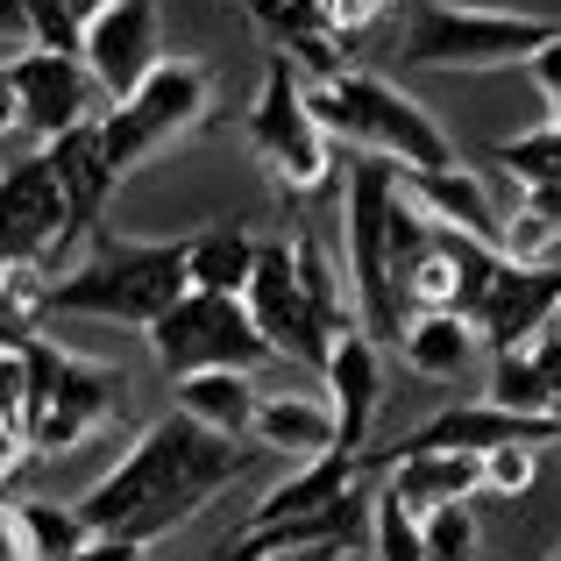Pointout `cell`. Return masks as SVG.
<instances>
[{"mask_svg": "<svg viewBox=\"0 0 561 561\" xmlns=\"http://www.w3.org/2000/svg\"><path fill=\"white\" fill-rule=\"evenodd\" d=\"M491 157L512 171V185H561V136L548 122L526 128V136H505Z\"/></svg>", "mask_w": 561, "mask_h": 561, "instance_id": "cell-29", "label": "cell"}, {"mask_svg": "<svg viewBox=\"0 0 561 561\" xmlns=\"http://www.w3.org/2000/svg\"><path fill=\"white\" fill-rule=\"evenodd\" d=\"M28 363V426H22V448L43 455V462H65L79 455L93 434H107V420L122 412L128 398V377L114 363H93V356H71L57 348L50 334L22 348Z\"/></svg>", "mask_w": 561, "mask_h": 561, "instance_id": "cell-4", "label": "cell"}, {"mask_svg": "<svg viewBox=\"0 0 561 561\" xmlns=\"http://www.w3.org/2000/svg\"><path fill=\"white\" fill-rule=\"evenodd\" d=\"M370 554H377V561H426L420 512L398 505L391 491H377V497H370Z\"/></svg>", "mask_w": 561, "mask_h": 561, "instance_id": "cell-30", "label": "cell"}, {"mask_svg": "<svg viewBox=\"0 0 561 561\" xmlns=\"http://www.w3.org/2000/svg\"><path fill=\"white\" fill-rule=\"evenodd\" d=\"M57 171V192H65V214H71V249L100 234V214H107V192H114V171H107V150H100V122H79L65 128L57 142H43Z\"/></svg>", "mask_w": 561, "mask_h": 561, "instance_id": "cell-18", "label": "cell"}, {"mask_svg": "<svg viewBox=\"0 0 561 561\" xmlns=\"http://www.w3.org/2000/svg\"><path fill=\"white\" fill-rule=\"evenodd\" d=\"M14 519H22V540H28V554H36V561H71L85 540H93L79 497H22Z\"/></svg>", "mask_w": 561, "mask_h": 561, "instance_id": "cell-26", "label": "cell"}, {"mask_svg": "<svg viewBox=\"0 0 561 561\" xmlns=\"http://www.w3.org/2000/svg\"><path fill=\"white\" fill-rule=\"evenodd\" d=\"M249 271H256V234H249V228L214 220V228L185 234V277H192V291H234V299H242Z\"/></svg>", "mask_w": 561, "mask_h": 561, "instance_id": "cell-24", "label": "cell"}, {"mask_svg": "<svg viewBox=\"0 0 561 561\" xmlns=\"http://www.w3.org/2000/svg\"><path fill=\"white\" fill-rule=\"evenodd\" d=\"M22 14H28L36 50H71L79 57V14H71L65 0H22Z\"/></svg>", "mask_w": 561, "mask_h": 561, "instance_id": "cell-35", "label": "cell"}, {"mask_svg": "<svg viewBox=\"0 0 561 561\" xmlns=\"http://www.w3.org/2000/svg\"><path fill=\"white\" fill-rule=\"evenodd\" d=\"M256 377L249 370H192L179 377V412L199 420L206 434H228V440H249V420H256Z\"/></svg>", "mask_w": 561, "mask_h": 561, "instance_id": "cell-23", "label": "cell"}, {"mask_svg": "<svg viewBox=\"0 0 561 561\" xmlns=\"http://www.w3.org/2000/svg\"><path fill=\"white\" fill-rule=\"evenodd\" d=\"M142 334H150V356L164 377H192V370H249L256 377L263 363H277L234 291H185Z\"/></svg>", "mask_w": 561, "mask_h": 561, "instance_id": "cell-9", "label": "cell"}, {"mask_svg": "<svg viewBox=\"0 0 561 561\" xmlns=\"http://www.w3.org/2000/svg\"><path fill=\"white\" fill-rule=\"evenodd\" d=\"M548 561H561V540H554V554H548Z\"/></svg>", "mask_w": 561, "mask_h": 561, "instance_id": "cell-47", "label": "cell"}, {"mask_svg": "<svg viewBox=\"0 0 561 561\" xmlns=\"http://www.w3.org/2000/svg\"><path fill=\"white\" fill-rule=\"evenodd\" d=\"M65 8H71V14H79V22H85V14H100V8H107V0H65Z\"/></svg>", "mask_w": 561, "mask_h": 561, "instance_id": "cell-45", "label": "cell"}, {"mask_svg": "<svg viewBox=\"0 0 561 561\" xmlns=\"http://www.w3.org/2000/svg\"><path fill=\"white\" fill-rule=\"evenodd\" d=\"M548 128H554V136H561V100H548Z\"/></svg>", "mask_w": 561, "mask_h": 561, "instance_id": "cell-46", "label": "cell"}, {"mask_svg": "<svg viewBox=\"0 0 561 561\" xmlns=\"http://www.w3.org/2000/svg\"><path fill=\"white\" fill-rule=\"evenodd\" d=\"M22 128V107H14V85H8V71H0V136H14Z\"/></svg>", "mask_w": 561, "mask_h": 561, "instance_id": "cell-43", "label": "cell"}, {"mask_svg": "<svg viewBox=\"0 0 561 561\" xmlns=\"http://www.w3.org/2000/svg\"><path fill=\"white\" fill-rule=\"evenodd\" d=\"M71 263V214L57 171L43 150L0 164V277L8 271H43L57 277Z\"/></svg>", "mask_w": 561, "mask_h": 561, "instance_id": "cell-10", "label": "cell"}, {"mask_svg": "<svg viewBox=\"0 0 561 561\" xmlns=\"http://www.w3.org/2000/svg\"><path fill=\"white\" fill-rule=\"evenodd\" d=\"M0 71H8V85H14V107H22L28 136L57 142L65 128L93 122V93H100V85L85 79V65L71 50H36V43H28V50L8 57Z\"/></svg>", "mask_w": 561, "mask_h": 561, "instance_id": "cell-14", "label": "cell"}, {"mask_svg": "<svg viewBox=\"0 0 561 561\" xmlns=\"http://www.w3.org/2000/svg\"><path fill=\"white\" fill-rule=\"evenodd\" d=\"M483 398L505 412H534V420H554L548 405V377H540V356L534 348H512V356H491V383H483Z\"/></svg>", "mask_w": 561, "mask_h": 561, "instance_id": "cell-27", "label": "cell"}, {"mask_svg": "<svg viewBox=\"0 0 561 561\" xmlns=\"http://www.w3.org/2000/svg\"><path fill=\"white\" fill-rule=\"evenodd\" d=\"M554 242H561V228H554V220L526 214V206L512 199L505 228H497V256H505V263H548V256H554Z\"/></svg>", "mask_w": 561, "mask_h": 561, "instance_id": "cell-33", "label": "cell"}, {"mask_svg": "<svg viewBox=\"0 0 561 561\" xmlns=\"http://www.w3.org/2000/svg\"><path fill=\"white\" fill-rule=\"evenodd\" d=\"M43 291H50L43 271H8L0 277V348H28L43 334V320H50Z\"/></svg>", "mask_w": 561, "mask_h": 561, "instance_id": "cell-28", "label": "cell"}, {"mask_svg": "<svg viewBox=\"0 0 561 561\" xmlns=\"http://www.w3.org/2000/svg\"><path fill=\"white\" fill-rule=\"evenodd\" d=\"M363 469H370V455H363V448H328V455H306V462H291L285 477H277L271 491L256 497L249 526H263V519H306V512L342 505V497L356 491V477H363Z\"/></svg>", "mask_w": 561, "mask_h": 561, "instance_id": "cell-19", "label": "cell"}, {"mask_svg": "<svg viewBox=\"0 0 561 561\" xmlns=\"http://www.w3.org/2000/svg\"><path fill=\"white\" fill-rule=\"evenodd\" d=\"M420 540H426V561H477V548H483L477 505H434V512H420Z\"/></svg>", "mask_w": 561, "mask_h": 561, "instance_id": "cell-31", "label": "cell"}, {"mask_svg": "<svg viewBox=\"0 0 561 561\" xmlns=\"http://www.w3.org/2000/svg\"><path fill=\"white\" fill-rule=\"evenodd\" d=\"M14 455H22V440H14V434H8V426H0V469H8V462H14Z\"/></svg>", "mask_w": 561, "mask_h": 561, "instance_id": "cell-44", "label": "cell"}, {"mask_svg": "<svg viewBox=\"0 0 561 561\" xmlns=\"http://www.w3.org/2000/svg\"><path fill=\"white\" fill-rule=\"evenodd\" d=\"M554 313H561V256H548V263H497L483 306L469 313V328H477L483 356H512V348H534L540 334L554 328Z\"/></svg>", "mask_w": 561, "mask_h": 561, "instance_id": "cell-12", "label": "cell"}, {"mask_svg": "<svg viewBox=\"0 0 561 561\" xmlns=\"http://www.w3.org/2000/svg\"><path fill=\"white\" fill-rule=\"evenodd\" d=\"M164 14L157 0H107L79 22V65L107 100H128L157 65H164Z\"/></svg>", "mask_w": 561, "mask_h": 561, "instance_id": "cell-11", "label": "cell"}, {"mask_svg": "<svg viewBox=\"0 0 561 561\" xmlns=\"http://www.w3.org/2000/svg\"><path fill=\"white\" fill-rule=\"evenodd\" d=\"M398 192L426 214V228H455V234H477V242L497 249V228H505V206L491 199V185L477 171H398Z\"/></svg>", "mask_w": 561, "mask_h": 561, "instance_id": "cell-17", "label": "cell"}, {"mask_svg": "<svg viewBox=\"0 0 561 561\" xmlns=\"http://www.w3.org/2000/svg\"><path fill=\"white\" fill-rule=\"evenodd\" d=\"M150 554V540H128V534H93L71 561H142Z\"/></svg>", "mask_w": 561, "mask_h": 561, "instance_id": "cell-39", "label": "cell"}, {"mask_svg": "<svg viewBox=\"0 0 561 561\" xmlns=\"http://www.w3.org/2000/svg\"><path fill=\"white\" fill-rule=\"evenodd\" d=\"M249 448H256V455H285V462L328 455L334 448L328 398H313V391H263L256 398V420H249Z\"/></svg>", "mask_w": 561, "mask_h": 561, "instance_id": "cell-21", "label": "cell"}, {"mask_svg": "<svg viewBox=\"0 0 561 561\" xmlns=\"http://www.w3.org/2000/svg\"><path fill=\"white\" fill-rule=\"evenodd\" d=\"M383 491L412 512L469 505V497H483V462L477 455H455V448H412V455L383 462Z\"/></svg>", "mask_w": 561, "mask_h": 561, "instance_id": "cell-20", "label": "cell"}, {"mask_svg": "<svg viewBox=\"0 0 561 561\" xmlns=\"http://www.w3.org/2000/svg\"><path fill=\"white\" fill-rule=\"evenodd\" d=\"M477 462H483V491H491V497H526L534 477H540V448H526V440L491 448V455H477Z\"/></svg>", "mask_w": 561, "mask_h": 561, "instance_id": "cell-34", "label": "cell"}, {"mask_svg": "<svg viewBox=\"0 0 561 561\" xmlns=\"http://www.w3.org/2000/svg\"><path fill=\"white\" fill-rule=\"evenodd\" d=\"M0 426H8L14 440H22V426H28V363H22V348H0Z\"/></svg>", "mask_w": 561, "mask_h": 561, "instance_id": "cell-36", "label": "cell"}, {"mask_svg": "<svg viewBox=\"0 0 561 561\" xmlns=\"http://www.w3.org/2000/svg\"><path fill=\"white\" fill-rule=\"evenodd\" d=\"M249 462H256L249 440L206 434L185 412H164V420H150L114 455V469H100L93 491H79V512H85L93 534L157 540V534H171V526H185L214 491H228Z\"/></svg>", "mask_w": 561, "mask_h": 561, "instance_id": "cell-1", "label": "cell"}, {"mask_svg": "<svg viewBox=\"0 0 561 561\" xmlns=\"http://www.w3.org/2000/svg\"><path fill=\"white\" fill-rule=\"evenodd\" d=\"M519 206H526V214H540V220H554V228H561V185H519Z\"/></svg>", "mask_w": 561, "mask_h": 561, "instance_id": "cell-40", "label": "cell"}, {"mask_svg": "<svg viewBox=\"0 0 561 561\" xmlns=\"http://www.w3.org/2000/svg\"><path fill=\"white\" fill-rule=\"evenodd\" d=\"M561 22L548 14H519V8H477V0H420L405 14V57L412 71H497V65H526Z\"/></svg>", "mask_w": 561, "mask_h": 561, "instance_id": "cell-6", "label": "cell"}, {"mask_svg": "<svg viewBox=\"0 0 561 561\" xmlns=\"http://www.w3.org/2000/svg\"><path fill=\"white\" fill-rule=\"evenodd\" d=\"M291 271H299V291H306V313L320 320V334H342L348 320V277H342V263L328 256V242L320 234H291Z\"/></svg>", "mask_w": 561, "mask_h": 561, "instance_id": "cell-25", "label": "cell"}, {"mask_svg": "<svg viewBox=\"0 0 561 561\" xmlns=\"http://www.w3.org/2000/svg\"><path fill=\"white\" fill-rule=\"evenodd\" d=\"M249 22L263 28V36L277 43V50H299L306 36H328V22H320V0H242Z\"/></svg>", "mask_w": 561, "mask_h": 561, "instance_id": "cell-32", "label": "cell"}, {"mask_svg": "<svg viewBox=\"0 0 561 561\" xmlns=\"http://www.w3.org/2000/svg\"><path fill=\"white\" fill-rule=\"evenodd\" d=\"M242 306H249V320H256V334L271 342L277 363L320 370L328 334H320V320L306 313L299 271H291V242H256V271H249V285H242Z\"/></svg>", "mask_w": 561, "mask_h": 561, "instance_id": "cell-13", "label": "cell"}, {"mask_svg": "<svg viewBox=\"0 0 561 561\" xmlns=\"http://www.w3.org/2000/svg\"><path fill=\"white\" fill-rule=\"evenodd\" d=\"M249 150H256V164L271 171L277 192H291V199H313V192L334 185V142L320 136V122L306 114V71L291 65L285 50H271V65H263V85L256 100H249Z\"/></svg>", "mask_w": 561, "mask_h": 561, "instance_id": "cell-8", "label": "cell"}, {"mask_svg": "<svg viewBox=\"0 0 561 561\" xmlns=\"http://www.w3.org/2000/svg\"><path fill=\"white\" fill-rule=\"evenodd\" d=\"M483 356L477 328H469L462 313H405V328H398V363H405L412 377L426 383H455L469 377Z\"/></svg>", "mask_w": 561, "mask_h": 561, "instance_id": "cell-22", "label": "cell"}, {"mask_svg": "<svg viewBox=\"0 0 561 561\" xmlns=\"http://www.w3.org/2000/svg\"><path fill=\"white\" fill-rule=\"evenodd\" d=\"M554 328H561V313H554Z\"/></svg>", "mask_w": 561, "mask_h": 561, "instance_id": "cell-48", "label": "cell"}, {"mask_svg": "<svg viewBox=\"0 0 561 561\" xmlns=\"http://www.w3.org/2000/svg\"><path fill=\"white\" fill-rule=\"evenodd\" d=\"M306 114L320 122L328 142H348L356 157H383L398 171H455V142L405 85L377 79V71H334V79H306Z\"/></svg>", "mask_w": 561, "mask_h": 561, "instance_id": "cell-3", "label": "cell"}, {"mask_svg": "<svg viewBox=\"0 0 561 561\" xmlns=\"http://www.w3.org/2000/svg\"><path fill=\"white\" fill-rule=\"evenodd\" d=\"M320 383H328V412H334V448H363L383 412V342L348 320L320 356Z\"/></svg>", "mask_w": 561, "mask_h": 561, "instance_id": "cell-15", "label": "cell"}, {"mask_svg": "<svg viewBox=\"0 0 561 561\" xmlns=\"http://www.w3.org/2000/svg\"><path fill=\"white\" fill-rule=\"evenodd\" d=\"M192 291L185 277V234L179 242H136V234H93L79 263L50 277L43 306L71 320H107V328H150Z\"/></svg>", "mask_w": 561, "mask_h": 561, "instance_id": "cell-2", "label": "cell"}, {"mask_svg": "<svg viewBox=\"0 0 561 561\" xmlns=\"http://www.w3.org/2000/svg\"><path fill=\"white\" fill-rule=\"evenodd\" d=\"M526 79L540 85V100H561V28H554L548 43H540L534 57H526Z\"/></svg>", "mask_w": 561, "mask_h": 561, "instance_id": "cell-38", "label": "cell"}, {"mask_svg": "<svg viewBox=\"0 0 561 561\" xmlns=\"http://www.w3.org/2000/svg\"><path fill=\"white\" fill-rule=\"evenodd\" d=\"M342 540H313V548H285V554H263V561H342Z\"/></svg>", "mask_w": 561, "mask_h": 561, "instance_id": "cell-42", "label": "cell"}, {"mask_svg": "<svg viewBox=\"0 0 561 561\" xmlns=\"http://www.w3.org/2000/svg\"><path fill=\"white\" fill-rule=\"evenodd\" d=\"M383 8L391 0H320V22H328V36H363Z\"/></svg>", "mask_w": 561, "mask_h": 561, "instance_id": "cell-37", "label": "cell"}, {"mask_svg": "<svg viewBox=\"0 0 561 561\" xmlns=\"http://www.w3.org/2000/svg\"><path fill=\"white\" fill-rule=\"evenodd\" d=\"M206 107H214V65H199V57H164L128 100H114L107 114H93L114 185H122L128 171H142L150 157H164L171 142H185L192 128L206 122Z\"/></svg>", "mask_w": 561, "mask_h": 561, "instance_id": "cell-7", "label": "cell"}, {"mask_svg": "<svg viewBox=\"0 0 561 561\" xmlns=\"http://www.w3.org/2000/svg\"><path fill=\"white\" fill-rule=\"evenodd\" d=\"M342 220H348V313L370 342H398V328H405V285L391 263L398 164L356 157L342 171Z\"/></svg>", "mask_w": 561, "mask_h": 561, "instance_id": "cell-5", "label": "cell"}, {"mask_svg": "<svg viewBox=\"0 0 561 561\" xmlns=\"http://www.w3.org/2000/svg\"><path fill=\"white\" fill-rule=\"evenodd\" d=\"M540 448V440H561V420H534V412H505L491 398H469V405H448L434 420H420L405 440H391V455H412V448H455V455H491V448Z\"/></svg>", "mask_w": 561, "mask_h": 561, "instance_id": "cell-16", "label": "cell"}, {"mask_svg": "<svg viewBox=\"0 0 561 561\" xmlns=\"http://www.w3.org/2000/svg\"><path fill=\"white\" fill-rule=\"evenodd\" d=\"M0 43H36V36H28V14H22V0H0Z\"/></svg>", "mask_w": 561, "mask_h": 561, "instance_id": "cell-41", "label": "cell"}]
</instances>
